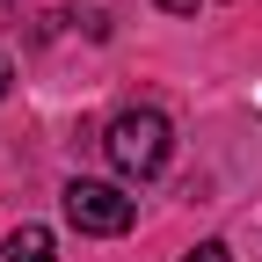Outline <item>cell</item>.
<instances>
[{
    "mask_svg": "<svg viewBox=\"0 0 262 262\" xmlns=\"http://www.w3.org/2000/svg\"><path fill=\"white\" fill-rule=\"evenodd\" d=\"M102 153L117 160V175H131V182H153L160 168H168V153H175V124L160 117V110H124V117L110 124Z\"/></svg>",
    "mask_w": 262,
    "mask_h": 262,
    "instance_id": "1",
    "label": "cell"
},
{
    "mask_svg": "<svg viewBox=\"0 0 262 262\" xmlns=\"http://www.w3.org/2000/svg\"><path fill=\"white\" fill-rule=\"evenodd\" d=\"M66 219H73L80 233H95V241H117V233H131L139 204H131L117 182H88V175H73V182H66Z\"/></svg>",
    "mask_w": 262,
    "mask_h": 262,
    "instance_id": "2",
    "label": "cell"
},
{
    "mask_svg": "<svg viewBox=\"0 0 262 262\" xmlns=\"http://www.w3.org/2000/svg\"><path fill=\"white\" fill-rule=\"evenodd\" d=\"M0 262H58V255H51V233H44V226H15V233L0 241Z\"/></svg>",
    "mask_w": 262,
    "mask_h": 262,
    "instance_id": "3",
    "label": "cell"
},
{
    "mask_svg": "<svg viewBox=\"0 0 262 262\" xmlns=\"http://www.w3.org/2000/svg\"><path fill=\"white\" fill-rule=\"evenodd\" d=\"M182 262H233V248H226V241H196Z\"/></svg>",
    "mask_w": 262,
    "mask_h": 262,
    "instance_id": "4",
    "label": "cell"
},
{
    "mask_svg": "<svg viewBox=\"0 0 262 262\" xmlns=\"http://www.w3.org/2000/svg\"><path fill=\"white\" fill-rule=\"evenodd\" d=\"M160 8H168V15H196L204 0H160Z\"/></svg>",
    "mask_w": 262,
    "mask_h": 262,
    "instance_id": "5",
    "label": "cell"
},
{
    "mask_svg": "<svg viewBox=\"0 0 262 262\" xmlns=\"http://www.w3.org/2000/svg\"><path fill=\"white\" fill-rule=\"evenodd\" d=\"M8 80H15V73H8V51H0V95H8Z\"/></svg>",
    "mask_w": 262,
    "mask_h": 262,
    "instance_id": "6",
    "label": "cell"
}]
</instances>
